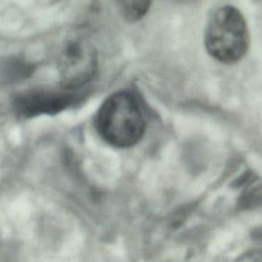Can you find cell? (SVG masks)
<instances>
[{
  "instance_id": "cell-1",
  "label": "cell",
  "mask_w": 262,
  "mask_h": 262,
  "mask_svg": "<svg viewBox=\"0 0 262 262\" xmlns=\"http://www.w3.org/2000/svg\"><path fill=\"white\" fill-rule=\"evenodd\" d=\"M145 122L135 97L125 91L108 96L98 110L96 129L111 145L125 148L136 144L144 133Z\"/></svg>"
},
{
  "instance_id": "cell-2",
  "label": "cell",
  "mask_w": 262,
  "mask_h": 262,
  "mask_svg": "<svg viewBox=\"0 0 262 262\" xmlns=\"http://www.w3.org/2000/svg\"><path fill=\"white\" fill-rule=\"evenodd\" d=\"M208 53L223 63L243 58L249 46V33L243 14L232 6H222L211 15L205 31Z\"/></svg>"
},
{
  "instance_id": "cell-3",
  "label": "cell",
  "mask_w": 262,
  "mask_h": 262,
  "mask_svg": "<svg viewBox=\"0 0 262 262\" xmlns=\"http://www.w3.org/2000/svg\"><path fill=\"white\" fill-rule=\"evenodd\" d=\"M97 66V54L89 41L83 38H74L67 41L57 59V69L62 87L69 90L83 87L92 80L96 74Z\"/></svg>"
},
{
  "instance_id": "cell-4",
  "label": "cell",
  "mask_w": 262,
  "mask_h": 262,
  "mask_svg": "<svg viewBox=\"0 0 262 262\" xmlns=\"http://www.w3.org/2000/svg\"><path fill=\"white\" fill-rule=\"evenodd\" d=\"M67 92H31L16 97L14 107L24 117H33L40 114H55L71 105L76 94Z\"/></svg>"
},
{
  "instance_id": "cell-5",
  "label": "cell",
  "mask_w": 262,
  "mask_h": 262,
  "mask_svg": "<svg viewBox=\"0 0 262 262\" xmlns=\"http://www.w3.org/2000/svg\"><path fill=\"white\" fill-rule=\"evenodd\" d=\"M152 0H117L119 10L127 21H137L148 11Z\"/></svg>"
},
{
  "instance_id": "cell-6",
  "label": "cell",
  "mask_w": 262,
  "mask_h": 262,
  "mask_svg": "<svg viewBox=\"0 0 262 262\" xmlns=\"http://www.w3.org/2000/svg\"><path fill=\"white\" fill-rule=\"evenodd\" d=\"M241 260H262V251H255L245 254Z\"/></svg>"
},
{
  "instance_id": "cell-7",
  "label": "cell",
  "mask_w": 262,
  "mask_h": 262,
  "mask_svg": "<svg viewBox=\"0 0 262 262\" xmlns=\"http://www.w3.org/2000/svg\"><path fill=\"white\" fill-rule=\"evenodd\" d=\"M175 2H178V3H191V2H195L198 0H173Z\"/></svg>"
}]
</instances>
